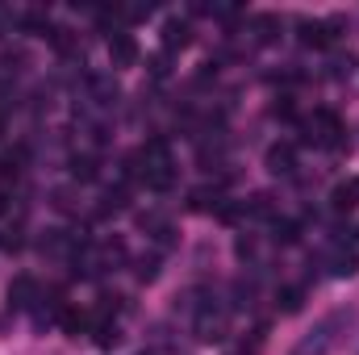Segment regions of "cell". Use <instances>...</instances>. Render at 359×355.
I'll return each instance as SVG.
<instances>
[{
  "mask_svg": "<svg viewBox=\"0 0 359 355\" xmlns=\"http://www.w3.org/2000/svg\"><path fill=\"white\" fill-rule=\"evenodd\" d=\"M305 138L318 142V147H330V151H343L347 147V126L334 109H313V117L305 121Z\"/></svg>",
  "mask_w": 359,
  "mask_h": 355,
  "instance_id": "cell-1",
  "label": "cell"
},
{
  "mask_svg": "<svg viewBox=\"0 0 359 355\" xmlns=\"http://www.w3.org/2000/svg\"><path fill=\"white\" fill-rule=\"evenodd\" d=\"M226 335H230V318L209 301V305H201L196 309V339L201 343H226Z\"/></svg>",
  "mask_w": 359,
  "mask_h": 355,
  "instance_id": "cell-2",
  "label": "cell"
},
{
  "mask_svg": "<svg viewBox=\"0 0 359 355\" xmlns=\"http://www.w3.org/2000/svg\"><path fill=\"white\" fill-rule=\"evenodd\" d=\"M339 21H309V17H301L297 21V38H301V46H313V51H326L339 34Z\"/></svg>",
  "mask_w": 359,
  "mask_h": 355,
  "instance_id": "cell-3",
  "label": "cell"
},
{
  "mask_svg": "<svg viewBox=\"0 0 359 355\" xmlns=\"http://www.w3.org/2000/svg\"><path fill=\"white\" fill-rule=\"evenodd\" d=\"M109 59H113V67H134V63L142 59L138 38H134V34H126V29L109 34Z\"/></svg>",
  "mask_w": 359,
  "mask_h": 355,
  "instance_id": "cell-4",
  "label": "cell"
},
{
  "mask_svg": "<svg viewBox=\"0 0 359 355\" xmlns=\"http://www.w3.org/2000/svg\"><path fill=\"white\" fill-rule=\"evenodd\" d=\"M38 301H42L38 280L34 276H13V284H8V309H34Z\"/></svg>",
  "mask_w": 359,
  "mask_h": 355,
  "instance_id": "cell-5",
  "label": "cell"
},
{
  "mask_svg": "<svg viewBox=\"0 0 359 355\" xmlns=\"http://www.w3.org/2000/svg\"><path fill=\"white\" fill-rule=\"evenodd\" d=\"M264 163H268L271 176H292V172H297V147H292V142H271L268 155H264Z\"/></svg>",
  "mask_w": 359,
  "mask_h": 355,
  "instance_id": "cell-6",
  "label": "cell"
},
{
  "mask_svg": "<svg viewBox=\"0 0 359 355\" xmlns=\"http://www.w3.org/2000/svg\"><path fill=\"white\" fill-rule=\"evenodd\" d=\"M184 46H192V21L168 17L163 21V51H184Z\"/></svg>",
  "mask_w": 359,
  "mask_h": 355,
  "instance_id": "cell-7",
  "label": "cell"
},
{
  "mask_svg": "<svg viewBox=\"0 0 359 355\" xmlns=\"http://www.w3.org/2000/svg\"><path fill=\"white\" fill-rule=\"evenodd\" d=\"M355 205H359V180L334 184V192H330V209H334V213H351Z\"/></svg>",
  "mask_w": 359,
  "mask_h": 355,
  "instance_id": "cell-8",
  "label": "cell"
},
{
  "mask_svg": "<svg viewBox=\"0 0 359 355\" xmlns=\"http://www.w3.org/2000/svg\"><path fill=\"white\" fill-rule=\"evenodd\" d=\"M121 209H130V188H126V184H117V188H104L96 217H109V213H121Z\"/></svg>",
  "mask_w": 359,
  "mask_h": 355,
  "instance_id": "cell-9",
  "label": "cell"
},
{
  "mask_svg": "<svg viewBox=\"0 0 359 355\" xmlns=\"http://www.w3.org/2000/svg\"><path fill=\"white\" fill-rule=\"evenodd\" d=\"M92 322H96V318H92V314H84V309H72V305H67V309H63V314H59V326H63V330H67V335H72V339H80V335H84V330H88Z\"/></svg>",
  "mask_w": 359,
  "mask_h": 355,
  "instance_id": "cell-10",
  "label": "cell"
},
{
  "mask_svg": "<svg viewBox=\"0 0 359 355\" xmlns=\"http://www.w3.org/2000/svg\"><path fill=\"white\" fill-rule=\"evenodd\" d=\"M217 205H222V188H192L188 192V209L192 213H209Z\"/></svg>",
  "mask_w": 359,
  "mask_h": 355,
  "instance_id": "cell-11",
  "label": "cell"
},
{
  "mask_svg": "<svg viewBox=\"0 0 359 355\" xmlns=\"http://www.w3.org/2000/svg\"><path fill=\"white\" fill-rule=\"evenodd\" d=\"M142 184H147L151 192H168V188L176 184V168H172V163H163V168H147Z\"/></svg>",
  "mask_w": 359,
  "mask_h": 355,
  "instance_id": "cell-12",
  "label": "cell"
},
{
  "mask_svg": "<svg viewBox=\"0 0 359 355\" xmlns=\"http://www.w3.org/2000/svg\"><path fill=\"white\" fill-rule=\"evenodd\" d=\"M251 29H255V42H276L280 38V17H271V13H259L255 21H251Z\"/></svg>",
  "mask_w": 359,
  "mask_h": 355,
  "instance_id": "cell-13",
  "label": "cell"
},
{
  "mask_svg": "<svg viewBox=\"0 0 359 355\" xmlns=\"http://www.w3.org/2000/svg\"><path fill=\"white\" fill-rule=\"evenodd\" d=\"M72 176L80 180V184H88V180H96L100 176V163H96V155H72Z\"/></svg>",
  "mask_w": 359,
  "mask_h": 355,
  "instance_id": "cell-14",
  "label": "cell"
},
{
  "mask_svg": "<svg viewBox=\"0 0 359 355\" xmlns=\"http://www.w3.org/2000/svg\"><path fill=\"white\" fill-rule=\"evenodd\" d=\"M276 305H280V314H301L305 293H301L297 284H288V288H280V293H276Z\"/></svg>",
  "mask_w": 359,
  "mask_h": 355,
  "instance_id": "cell-15",
  "label": "cell"
},
{
  "mask_svg": "<svg viewBox=\"0 0 359 355\" xmlns=\"http://www.w3.org/2000/svg\"><path fill=\"white\" fill-rule=\"evenodd\" d=\"M21 163H25V147H13L8 155H0V180H17Z\"/></svg>",
  "mask_w": 359,
  "mask_h": 355,
  "instance_id": "cell-16",
  "label": "cell"
},
{
  "mask_svg": "<svg viewBox=\"0 0 359 355\" xmlns=\"http://www.w3.org/2000/svg\"><path fill=\"white\" fill-rule=\"evenodd\" d=\"M243 209L251 217H276V205H271V192H255L251 201H243Z\"/></svg>",
  "mask_w": 359,
  "mask_h": 355,
  "instance_id": "cell-17",
  "label": "cell"
},
{
  "mask_svg": "<svg viewBox=\"0 0 359 355\" xmlns=\"http://www.w3.org/2000/svg\"><path fill=\"white\" fill-rule=\"evenodd\" d=\"M271 230H276V243H297L301 239V222H292V217H276Z\"/></svg>",
  "mask_w": 359,
  "mask_h": 355,
  "instance_id": "cell-18",
  "label": "cell"
},
{
  "mask_svg": "<svg viewBox=\"0 0 359 355\" xmlns=\"http://www.w3.org/2000/svg\"><path fill=\"white\" fill-rule=\"evenodd\" d=\"M330 272H334V276H355L359 272V255L355 251H339V255L330 260Z\"/></svg>",
  "mask_w": 359,
  "mask_h": 355,
  "instance_id": "cell-19",
  "label": "cell"
},
{
  "mask_svg": "<svg viewBox=\"0 0 359 355\" xmlns=\"http://www.w3.org/2000/svg\"><path fill=\"white\" fill-rule=\"evenodd\" d=\"M243 213H247V209H243V205H234V201H226V196H222V205L213 209V217H217V222H226V226H234Z\"/></svg>",
  "mask_w": 359,
  "mask_h": 355,
  "instance_id": "cell-20",
  "label": "cell"
},
{
  "mask_svg": "<svg viewBox=\"0 0 359 355\" xmlns=\"http://www.w3.org/2000/svg\"><path fill=\"white\" fill-rule=\"evenodd\" d=\"M21 247H25L21 226H4V230H0V251H21Z\"/></svg>",
  "mask_w": 359,
  "mask_h": 355,
  "instance_id": "cell-21",
  "label": "cell"
},
{
  "mask_svg": "<svg viewBox=\"0 0 359 355\" xmlns=\"http://www.w3.org/2000/svg\"><path fill=\"white\" fill-rule=\"evenodd\" d=\"M92 92L100 96V105H113V100H117V84L104 80V76H92Z\"/></svg>",
  "mask_w": 359,
  "mask_h": 355,
  "instance_id": "cell-22",
  "label": "cell"
},
{
  "mask_svg": "<svg viewBox=\"0 0 359 355\" xmlns=\"http://www.w3.org/2000/svg\"><path fill=\"white\" fill-rule=\"evenodd\" d=\"M21 29H42V34H50V21H46V13H21Z\"/></svg>",
  "mask_w": 359,
  "mask_h": 355,
  "instance_id": "cell-23",
  "label": "cell"
},
{
  "mask_svg": "<svg viewBox=\"0 0 359 355\" xmlns=\"http://www.w3.org/2000/svg\"><path fill=\"white\" fill-rule=\"evenodd\" d=\"M271 117H280V121H292V117H297V105H292V96H280V100L271 105Z\"/></svg>",
  "mask_w": 359,
  "mask_h": 355,
  "instance_id": "cell-24",
  "label": "cell"
},
{
  "mask_svg": "<svg viewBox=\"0 0 359 355\" xmlns=\"http://www.w3.org/2000/svg\"><path fill=\"white\" fill-rule=\"evenodd\" d=\"M147 67H151V76H155V80H163V76H168V51H163V55H151V59H147Z\"/></svg>",
  "mask_w": 359,
  "mask_h": 355,
  "instance_id": "cell-25",
  "label": "cell"
},
{
  "mask_svg": "<svg viewBox=\"0 0 359 355\" xmlns=\"http://www.w3.org/2000/svg\"><path fill=\"white\" fill-rule=\"evenodd\" d=\"M155 276H159V260L151 255V260H142V264H138V280H147V284H151Z\"/></svg>",
  "mask_w": 359,
  "mask_h": 355,
  "instance_id": "cell-26",
  "label": "cell"
},
{
  "mask_svg": "<svg viewBox=\"0 0 359 355\" xmlns=\"http://www.w3.org/2000/svg\"><path fill=\"white\" fill-rule=\"evenodd\" d=\"M0 63H4L8 72H17V67L25 63V51H4V55H0Z\"/></svg>",
  "mask_w": 359,
  "mask_h": 355,
  "instance_id": "cell-27",
  "label": "cell"
},
{
  "mask_svg": "<svg viewBox=\"0 0 359 355\" xmlns=\"http://www.w3.org/2000/svg\"><path fill=\"white\" fill-rule=\"evenodd\" d=\"M55 209H59V213H72V209H76V201H72V192H67V188H59V192H55Z\"/></svg>",
  "mask_w": 359,
  "mask_h": 355,
  "instance_id": "cell-28",
  "label": "cell"
},
{
  "mask_svg": "<svg viewBox=\"0 0 359 355\" xmlns=\"http://www.w3.org/2000/svg\"><path fill=\"white\" fill-rule=\"evenodd\" d=\"M351 63H355L351 55H347V59H334V63H330V76H351Z\"/></svg>",
  "mask_w": 359,
  "mask_h": 355,
  "instance_id": "cell-29",
  "label": "cell"
},
{
  "mask_svg": "<svg viewBox=\"0 0 359 355\" xmlns=\"http://www.w3.org/2000/svg\"><path fill=\"white\" fill-rule=\"evenodd\" d=\"M234 251H238L243 260H251V255H255V239H238V243H234Z\"/></svg>",
  "mask_w": 359,
  "mask_h": 355,
  "instance_id": "cell-30",
  "label": "cell"
},
{
  "mask_svg": "<svg viewBox=\"0 0 359 355\" xmlns=\"http://www.w3.org/2000/svg\"><path fill=\"white\" fill-rule=\"evenodd\" d=\"M4 105H13V88H8V84L0 80V109H4Z\"/></svg>",
  "mask_w": 359,
  "mask_h": 355,
  "instance_id": "cell-31",
  "label": "cell"
},
{
  "mask_svg": "<svg viewBox=\"0 0 359 355\" xmlns=\"http://www.w3.org/2000/svg\"><path fill=\"white\" fill-rule=\"evenodd\" d=\"M4 213H8V196L0 192V217H4Z\"/></svg>",
  "mask_w": 359,
  "mask_h": 355,
  "instance_id": "cell-32",
  "label": "cell"
},
{
  "mask_svg": "<svg viewBox=\"0 0 359 355\" xmlns=\"http://www.w3.org/2000/svg\"><path fill=\"white\" fill-rule=\"evenodd\" d=\"M138 355H151V351H138Z\"/></svg>",
  "mask_w": 359,
  "mask_h": 355,
  "instance_id": "cell-33",
  "label": "cell"
}]
</instances>
